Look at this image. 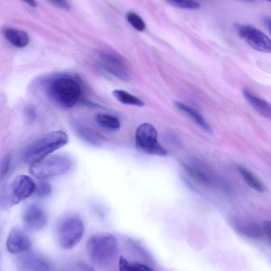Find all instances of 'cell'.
<instances>
[{
    "mask_svg": "<svg viewBox=\"0 0 271 271\" xmlns=\"http://www.w3.org/2000/svg\"><path fill=\"white\" fill-rule=\"evenodd\" d=\"M84 271H94V269L88 266H82Z\"/></svg>",
    "mask_w": 271,
    "mask_h": 271,
    "instance_id": "obj_31",
    "label": "cell"
},
{
    "mask_svg": "<svg viewBox=\"0 0 271 271\" xmlns=\"http://www.w3.org/2000/svg\"><path fill=\"white\" fill-rule=\"evenodd\" d=\"M72 162L66 155H56L31 165L30 173L38 179H46L67 173Z\"/></svg>",
    "mask_w": 271,
    "mask_h": 271,
    "instance_id": "obj_4",
    "label": "cell"
},
{
    "mask_svg": "<svg viewBox=\"0 0 271 271\" xmlns=\"http://www.w3.org/2000/svg\"><path fill=\"white\" fill-rule=\"evenodd\" d=\"M11 156L7 155L0 162V183L3 182L7 178L11 169Z\"/></svg>",
    "mask_w": 271,
    "mask_h": 271,
    "instance_id": "obj_23",
    "label": "cell"
},
{
    "mask_svg": "<svg viewBox=\"0 0 271 271\" xmlns=\"http://www.w3.org/2000/svg\"><path fill=\"white\" fill-rule=\"evenodd\" d=\"M23 220L28 228L31 230L39 231L46 225L47 216L40 206L33 204L29 206L25 210Z\"/></svg>",
    "mask_w": 271,
    "mask_h": 271,
    "instance_id": "obj_10",
    "label": "cell"
},
{
    "mask_svg": "<svg viewBox=\"0 0 271 271\" xmlns=\"http://www.w3.org/2000/svg\"><path fill=\"white\" fill-rule=\"evenodd\" d=\"M95 120L100 126L109 131H117L121 125L118 118L108 114H99Z\"/></svg>",
    "mask_w": 271,
    "mask_h": 271,
    "instance_id": "obj_18",
    "label": "cell"
},
{
    "mask_svg": "<svg viewBox=\"0 0 271 271\" xmlns=\"http://www.w3.org/2000/svg\"><path fill=\"white\" fill-rule=\"evenodd\" d=\"M135 141L137 148L145 153L164 156L167 151L157 140V132L155 127L148 123L139 126L136 130Z\"/></svg>",
    "mask_w": 271,
    "mask_h": 271,
    "instance_id": "obj_6",
    "label": "cell"
},
{
    "mask_svg": "<svg viewBox=\"0 0 271 271\" xmlns=\"http://www.w3.org/2000/svg\"><path fill=\"white\" fill-rule=\"evenodd\" d=\"M263 22L266 27L268 29L269 31H270V18L269 17H265L264 19Z\"/></svg>",
    "mask_w": 271,
    "mask_h": 271,
    "instance_id": "obj_30",
    "label": "cell"
},
{
    "mask_svg": "<svg viewBox=\"0 0 271 271\" xmlns=\"http://www.w3.org/2000/svg\"><path fill=\"white\" fill-rule=\"evenodd\" d=\"M236 29L238 36L253 49L263 53H270V39L262 31L250 25L239 24L236 25Z\"/></svg>",
    "mask_w": 271,
    "mask_h": 271,
    "instance_id": "obj_7",
    "label": "cell"
},
{
    "mask_svg": "<svg viewBox=\"0 0 271 271\" xmlns=\"http://www.w3.org/2000/svg\"><path fill=\"white\" fill-rule=\"evenodd\" d=\"M51 97L59 105L65 108H72L81 96V89L73 79L68 77L54 79L49 87Z\"/></svg>",
    "mask_w": 271,
    "mask_h": 271,
    "instance_id": "obj_3",
    "label": "cell"
},
{
    "mask_svg": "<svg viewBox=\"0 0 271 271\" xmlns=\"http://www.w3.org/2000/svg\"><path fill=\"white\" fill-rule=\"evenodd\" d=\"M117 250L116 238L109 233L93 235L87 244V251L91 261L98 265L106 264L112 260Z\"/></svg>",
    "mask_w": 271,
    "mask_h": 271,
    "instance_id": "obj_2",
    "label": "cell"
},
{
    "mask_svg": "<svg viewBox=\"0 0 271 271\" xmlns=\"http://www.w3.org/2000/svg\"><path fill=\"white\" fill-rule=\"evenodd\" d=\"M3 34L12 45L18 49H23L29 43L28 34L22 30L6 28L3 30Z\"/></svg>",
    "mask_w": 271,
    "mask_h": 271,
    "instance_id": "obj_11",
    "label": "cell"
},
{
    "mask_svg": "<svg viewBox=\"0 0 271 271\" xmlns=\"http://www.w3.org/2000/svg\"><path fill=\"white\" fill-rule=\"evenodd\" d=\"M263 231L270 238V230H271V224L270 222L266 221L263 223Z\"/></svg>",
    "mask_w": 271,
    "mask_h": 271,
    "instance_id": "obj_29",
    "label": "cell"
},
{
    "mask_svg": "<svg viewBox=\"0 0 271 271\" xmlns=\"http://www.w3.org/2000/svg\"><path fill=\"white\" fill-rule=\"evenodd\" d=\"M102 61L106 69L116 76L122 79H126L130 76L121 64L114 57L103 55Z\"/></svg>",
    "mask_w": 271,
    "mask_h": 271,
    "instance_id": "obj_15",
    "label": "cell"
},
{
    "mask_svg": "<svg viewBox=\"0 0 271 271\" xmlns=\"http://www.w3.org/2000/svg\"><path fill=\"white\" fill-rule=\"evenodd\" d=\"M26 3H27L29 6L33 7H35L37 6L35 2H26Z\"/></svg>",
    "mask_w": 271,
    "mask_h": 271,
    "instance_id": "obj_32",
    "label": "cell"
},
{
    "mask_svg": "<svg viewBox=\"0 0 271 271\" xmlns=\"http://www.w3.org/2000/svg\"><path fill=\"white\" fill-rule=\"evenodd\" d=\"M69 141L67 134L62 131H55L47 134L35 141L25 151L26 162L37 163L56 150L66 145Z\"/></svg>",
    "mask_w": 271,
    "mask_h": 271,
    "instance_id": "obj_1",
    "label": "cell"
},
{
    "mask_svg": "<svg viewBox=\"0 0 271 271\" xmlns=\"http://www.w3.org/2000/svg\"><path fill=\"white\" fill-rule=\"evenodd\" d=\"M119 271H154L147 265L139 263H130L123 257L119 261Z\"/></svg>",
    "mask_w": 271,
    "mask_h": 271,
    "instance_id": "obj_20",
    "label": "cell"
},
{
    "mask_svg": "<svg viewBox=\"0 0 271 271\" xmlns=\"http://www.w3.org/2000/svg\"><path fill=\"white\" fill-rule=\"evenodd\" d=\"M113 94L120 102L123 104L137 107H142L145 105L140 99L122 90H115L113 91Z\"/></svg>",
    "mask_w": 271,
    "mask_h": 271,
    "instance_id": "obj_19",
    "label": "cell"
},
{
    "mask_svg": "<svg viewBox=\"0 0 271 271\" xmlns=\"http://www.w3.org/2000/svg\"><path fill=\"white\" fill-rule=\"evenodd\" d=\"M238 170L247 184L258 193H263L265 191V186L251 171L243 166H238Z\"/></svg>",
    "mask_w": 271,
    "mask_h": 271,
    "instance_id": "obj_16",
    "label": "cell"
},
{
    "mask_svg": "<svg viewBox=\"0 0 271 271\" xmlns=\"http://www.w3.org/2000/svg\"><path fill=\"white\" fill-rule=\"evenodd\" d=\"M25 115L29 122L34 121L36 117V111L33 107L28 106L26 108Z\"/></svg>",
    "mask_w": 271,
    "mask_h": 271,
    "instance_id": "obj_27",
    "label": "cell"
},
{
    "mask_svg": "<svg viewBox=\"0 0 271 271\" xmlns=\"http://www.w3.org/2000/svg\"><path fill=\"white\" fill-rule=\"evenodd\" d=\"M36 188L33 179L28 175H19L14 179L11 186V202L14 205L20 203L35 193Z\"/></svg>",
    "mask_w": 271,
    "mask_h": 271,
    "instance_id": "obj_8",
    "label": "cell"
},
{
    "mask_svg": "<svg viewBox=\"0 0 271 271\" xmlns=\"http://www.w3.org/2000/svg\"><path fill=\"white\" fill-rule=\"evenodd\" d=\"M84 231V225L81 219L75 216L65 219L58 228L60 246L66 249H72L81 241Z\"/></svg>",
    "mask_w": 271,
    "mask_h": 271,
    "instance_id": "obj_5",
    "label": "cell"
},
{
    "mask_svg": "<svg viewBox=\"0 0 271 271\" xmlns=\"http://www.w3.org/2000/svg\"><path fill=\"white\" fill-rule=\"evenodd\" d=\"M243 234L250 237L259 238L262 235V231L261 228L257 225L248 224L244 226L240 229Z\"/></svg>",
    "mask_w": 271,
    "mask_h": 271,
    "instance_id": "obj_24",
    "label": "cell"
},
{
    "mask_svg": "<svg viewBox=\"0 0 271 271\" xmlns=\"http://www.w3.org/2000/svg\"><path fill=\"white\" fill-rule=\"evenodd\" d=\"M50 3L56 7L61 9H69L70 8L69 4L65 1H52Z\"/></svg>",
    "mask_w": 271,
    "mask_h": 271,
    "instance_id": "obj_28",
    "label": "cell"
},
{
    "mask_svg": "<svg viewBox=\"0 0 271 271\" xmlns=\"http://www.w3.org/2000/svg\"><path fill=\"white\" fill-rule=\"evenodd\" d=\"M35 192L39 197H46L49 196L52 192V187L50 183L42 182L36 186Z\"/></svg>",
    "mask_w": 271,
    "mask_h": 271,
    "instance_id": "obj_26",
    "label": "cell"
},
{
    "mask_svg": "<svg viewBox=\"0 0 271 271\" xmlns=\"http://www.w3.org/2000/svg\"><path fill=\"white\" fill-rule=\"evenodd\" d=\"M170 5L182 9L195 10L200 8V5L196 2L193 1H179V0H173V1H168Z\"/></svg>",
    "mask_w": 271,
    "mask_h": 271,
    "instance_id": "obj_25",
    "label": "cell"
},
{
    "mask_svg": "<svg viewBox=\"0 0 271 271\" xmlns=\"http://www.w3.org/2000/svg\"><path fill=\"white\" fill-rule=\"evenodd\" d=\"M175 105L182 112L192 118L206 133L213 134V130L210 124L196 109L179 101H175Z\"/></svg>",
    "mask_w": 271,
    "mask_h": 271,
    "instance_id": "obj_13",
    "label": "cell"
},
{
    "mask_svg": "<svg viewBox=\"0 0 271 271\" xmlns=\"http://www.w3.org/2000/svg\"><path fill=\"white\" fill-rule=\"evenodd\" d=\"M183 167L191 177L196 181L204 185H209L211 183L209 179L202 173L186 164H184Z\"/></svg>",
    "mask_w": 271,
    "mask_h": 271,
    "instance_id": "obj_22",
    "label": "cell"
},
{
    "mask_svg": "<svg viewBox=\"0 0 271 271\" xmlns=\"http://www.w3.org/2000/svg\"><path fill=\"white\" fill-rule=\"evenodd\" d=\"M32 245L29 235L23 230L14 228L10 232L7 241L8 251L13 254L27 251Z\"/></svg>",
    "mask_w": 271,
    "mask_h": 271,
    "instance_id": "obj_9",
    "label": "cell"
},
{
    "mask_svg": "<svg viewBox=\"0 0 271 271\" xmlns=\"http://www.w3.org/2000/svg\"><path fill=\"white\" fill-rule=\"evenodd\" d=\"M22 264L28 271H48L50 268L46 260L35 254L28 255L23 258Z\"/></svg>",
    "mask_w": 271,
    "mask_h": 271,
    "instance_id": "obj_14",
    "label": "cell"
},
{
    "mask_svg": "<svg viewBox=\"0 0 271 271\" xmlns=\"http://www.w3.org/2000/svg\"><path fill=\"white\" fill-rule=\"evenodd\" d=\"M74 127L76 134L90 145L94 147L101 146L100 141L87 127L79 123L75 124Z\"/></svg>",
    "mask_w": 271,
    "mask_h": 271,
    "instance_id": "obj_17",
    "label": "cell"
},
{
    "mask_svg": "<svg viewBox=\"0 0 271 271\" xmlns=\"http://www.w3.org/2000/svg\"><path fill=\"white\" fill-rule=\"evenodd\" d=\"M127 20L135 29L142 31L146 28V24L139 15L135 12H129L126 16Z\"/></svg>",
    "mask_w": 271,
    "mask_h": 271,
    "instance_id": "obj_21",
    "label": "cell"
},
{
    "mask_svg": "<svg viewBox=\"0 0 271 271\" xmlns=\"http://www.w3.org/2000/svg\"><path fill=\"white\" fill-rule=\"evenodd\" d=\"M243 94L249 103L258 113L266 118L270 119L271 108L269 103L257 97L247 89L243 90Z\"/></svg>",
    "mask_w": 271,
    "mask_h": 271,
    "instance_id": "obj_12",
    "label": "cell"
}]
</instances>
